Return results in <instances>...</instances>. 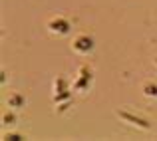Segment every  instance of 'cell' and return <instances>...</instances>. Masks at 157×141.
<instances>
[{"mask_svg": "<svg viewBox=\"0 0 157 141\" xmlns=\"http://www.w3.org/2000/svg\"><path fill=\"white\" fill-rule=\"evenodd\" d=\"M72 48L76 50V52H80V54H86V52L92 50V40H90L88 36H78V38L74 40Z\"/></svg>", "mask_w": 157, "mask_h": 141, "instance_id": "cell-1", "label": "cell"}, {"mask_svg": "<svg viewBox=\"0 0 157 141\" xmlns=\"http://www.w3.org/2000/svg\"><path fill=\"white\" fill-rule=\"evenodd\" d=\"M48 28H50V32H54V34H66L70 24L66 22L64 18H54V20L48 22Z\"/></svg>", "mask_w": 157, "mask_h": 141, "instance_id": "cell-2", "label": "cell"}]
</instances>
